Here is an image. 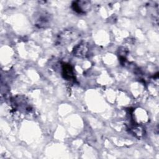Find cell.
<instances>
[{"label":"cell","mask_w":159,"mask_h":159,"mask_svg":"<svg viewBox=\"0 0 159 159\" xmlns=\"http://www.w3.org/2000/svg\"><path fill=\"white\" fill-rule=\"evenodd\" d=\"M71 7L76 12L84 14L91 7V3L88 1H73L71 4Z\"/></svg>","instance_id":"4"},{"label":"cell","mask_w":159,"mask_h":159,"mask_svg":"<svg viewBox=\"0 0 159 159\" xmlns=\"http://www.w3.org/2000/svg\"><path fill=\"white\" fill-rule=\"evenodd\" d=\"M62 76L66 80H75V73L72 66L69 63H63L61 65Z\"/></svg>","instance_id":"5"},{"label":"cell","mask_w":159,"mask_h":159,"mask_svg":"<svg viewBox=\"0 0 159 159\" xmlns=\"http://www.w3.org/2000/svg\"><path fill=\"white\" fill-rule=\"evenodd\" d=\"M80 32L74 28L64 29L59 32L55 39L57 45H66L75 41L80 37Z\"/></svg>","instance_id":"1"},{"label":"cell","mask_w":159,"mask_h":159,"mask_svg":"<svg viewBox=\"0 0 159 159\" xmlns=\"http://www.w3.org/2000/svg\"><path fill=\"white\" fill-rule=\"evenodd\" d=\"M52 15L45 10H40L34 15V25L37 29L48 27L52 21Z\"/></svg>","instance_id":"2"},{"label":"cell","mask_w":159,"mask_h":159,"mask_svg":"<svg viewBox=\"0 0 159 159\" xmlns=\"http://www.w3.org/2000/svg\"><path fill=\"white\" fill-rule=\"evenodd\" d=\"M89 53V45L86 42H81L76 45L73 50V54L74 56L84 58H86Z\"/></svg>","instance_id":"3"}]
</instances>
